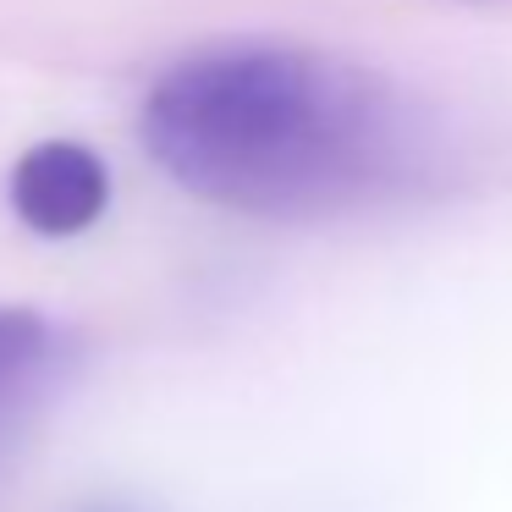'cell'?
Here are the masks:
<instances>
[{
    "label": "cell",
    "mask_w": 512,
    "mask_h": 512,
    "mask_svg": "<svg viewBox=\"0 0 512 512\" xmlns=\"http://www.w3.org/2000/svg\"><path fill=\"white\" fill-rule=\"evenodd\" d=\"M144 149L177 188L254 221H331L430 188L441 138L386 72L303 45L237 39L149 89Z\"/></svg>",
    "instance_id": "obj_1"
},
{
    "label": "cell",
    "mask_w": 512,
    "mask_h": 512,
    "mask_svg": "<svg viewBox=\"0 0 512 512\" xmlns=\"http://www.w3.org/2000/svg\"><path fill=\"white\" fill-rule=\"evenodd\" d=\"M12 210L39 237H78L111 204V171L78 138H45L12 166Z\"/></svg>",
    "instance_id": "obj_2"
},
{
    "label": "cell",
    "mask_w": 512,
    "mask_h": 512,
    "mask_svg": "<svg viewBox=\"0 0 512 512\" xmlns=\"http://www.w3.org/2000/svg\"><path fill=\"white\" fill-rule=\"evenodd\" d=\"M61 364V331L45 314L0 309V413L17 408Z\"/></svg>",
    "instance_id": "obj_3"
}]
</instances>
